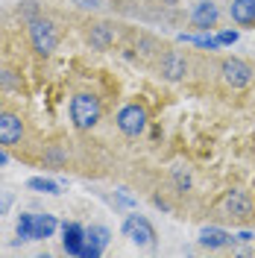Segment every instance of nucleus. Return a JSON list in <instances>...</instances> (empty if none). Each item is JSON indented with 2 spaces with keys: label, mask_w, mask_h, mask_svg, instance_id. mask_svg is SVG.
I'll return each instance as SVG.
<instances>
[{
  "label": "nucleus",
  "mask_w": 255,
  "mask_h": 258,
  "mask_svg": "<svg viewBox=\"0 0 255 258\" xmlns=\"http://www.w3.org/2000/svg\"><path fill=\"white\" fill-rule=\"evenodd\" d=\"M100 114H103V106H100V97L97 94H91V91H80V94H74V100H71V120H74V126L77 129L97 126Z\"/></svg>",
  "instance_id": "f257e3e1"
},
{
  "label": "nucleus",
  "mask_w": 255,
  "mask_h": 258,
  "mask_svg": "<svg viewBox=\"0 0 255 258\" xmlns=\"http://www.w3.org/2000/svg\"><path fill=\"white\" fill-rule=\"evenodd\" d=\"M30 44L38 56H50L59 47V32L53 27V21L47 18H32L30 21Z\"/></svg>",
  "instance_id": "f03ea898"
},
{
  "label": "nucleus",
  "mask_w": 255,
  "mask_h": 258,
  "mask_svg": "<svg viewBox=\"0 0 255 258\" xmlns=\"http://www.w3.org/2000/svg\"><path fill=\"white\" fill-rule=\"evenodd\" d=\"M123 232H126V238L132 243H141V246H153L156 243V229L141 214H129L123 220Z\"/></svg>",
  "instance_id": "7ed1b4c3"
},
{
  "label": "nucleus",
  "mask_w": 255,
  "mask_h": 258,
  "mask_svg": "<svg viewBox=\"0 0 255 258\" xmlns=\"http://www.w3.org/2000/svg\"><path fill=\"white\" fill-rule=\"evenodd\" d=\"M117 126H120L123 135H141L144 129H147V112H144V106H138V103L123 106L117 112Z\"/></svg>",
  "instance_id": "20e7f679"
},
{
  "label": "nucleus",
  "mask_w": 255,
  "mask_h": 258,
  "mask_svg": "<svg viewBox=\"0 0 255 258\" xmlns=\"http://www.w3.org/2000/svg\"><path fill=\"white\" fill-rule=\"evenodd\" d=\"M220 71H223L226 85H232V88H246V85L252 82V77H255L252 64L243 62V59H226Z\"/></svg>",
  "instance_id": "39448f33"
},
{
  "label": "nucleus",
  "mask_w": 255,
  "mask_h": 258,
  "mask_svg": "<svg viewBox=\"0 0 255 258\" xmlns=\"http://www.w3.org/2000/svg\"><path fill=\"white\" fill-rule=\"evenodd\" d=\"M24 138V120L15 112H0V144L15 147Z\"/></svg>",
  "instance_id": "423d86ee"
},
{
  "label": "nucleus",
  "mask_w": 255,
  "mask_h": 258,
  "mask_svg": "<svg viewBox=\"0 0 255 258\" xmlns=\"http://www.w3.org/2000/svg\"><path fill=\"white\" fill-rule=\"evenodd\" d=\"M217 18H220L217 3L200 0V3L194 6V12H191V24L197 27V30H211V27H217Z\"/></svg>",
  "instance_id": "0eeeda50"
},
{
  "label": "nucleus",
  "mask_w": 255,
  "mask_h": 258,
  "mask_svg": "<svg viewBox=\"0 0 255 258\" xmlns=\"http://www.w3.org/2000/svg\"><path fill=\"white\" fill-rule=\"evenodd\" d=\"M223 209L229 217H249L252 214V197L246 191H229L226 194V200H223Z\"/></svg>",
  "instance_id": "6e6552de"
},
{
  "label": "nucleus",
  "mask_w": 255,
  "mask_h": 258,
  "mask_svg": "<svg viewBox=\"0 0 255 258\" xmlns=\"http://www.w3.org/2000/svg\"><path fill=\"white\" fill-rule=\"evenodd\" d=\"M161 74H164V80H182L185 74H188V62H185V56L182 53H176V50H170V53H164L161 56Z\"/></svg>",
  "instance_id": "1a4fd4ad"
},
{
  "label": "nucleus",
  "mask_w": 255,
  "mask_h": 258,
  "mask_svg": "<svg viewBox=\"0 0 255 258\" xmlns=\"http://www.w3.org/2000/svg\"><path fill=\"white\" fill-rule=\"evenodd\" d=\"M232 21L240 27H252L255 24V0H232Z\"/></svg>",
  "instance_id": "9d476101"
},
{
  "label": "nucleus",
  "mask_w": 255,
  "mask_h": 258,
  "mask_svg": "<svg viewBox=\"0 0 255 258\" xmlns=\"http://www.w3.org/2000/svg\"><path fill=\"white\" fill-rule=\"evenodd\" d=\"M114 27L112 24H94L91 27V32H88V41L94 44V47H100V50H106L109 44H114Z\"/></svg>",
  "instance_id": "9b49d317"
},
{
  "label": "nucleus",
  "mask_w": 255,
  "mask_h": 258,
  "mask_svg": "<svg viewBox=\"0 0 255 258\" xmlns=\"http://www.w3.org/2000/svg\"><path fill=\"white\" fill-rule=\"evenodd\" d=\"M200 243L203 246H226V243H232V235L223 232V229H203L200 232Z\"/></svg>",
  "instance_id": "f8f14e48"
},
{
  "label": "nucleus",
  "mask_w": 255,
  "mask_h": 258,
  "mask_svg": "<svg viewBox=\"0 0 255 258\" xmlns=\"http://www.w3.org/2000/svg\"><path fill=\"white\" fill-rule=\"evenodd\" d=\"M82 243H85V238H82V229H80V226H74V223L65 226V249L80 255V252H82Z\"/></svg>",
  "instance_id": "ddd939ff"
},
{
  "label": "nucleus",
  "mask_w": 255,
  "mask_h": 258,
  "mask_svg": "<svg viewBox=\"0 0 255 258\" xmlns=\"http://www.w3.org/2000/svg\"><path fill=\"white\" fill-rule=\"evenodd\" d=\"M56 232V220L50 214H35V238H50Z\"/></svg>",
  "instance_id": "4468645a"
},
{
  "label": "nucleus",
  "mask_w": 255,
  "mask_h": 258,
  "mask_svg": "<svg viewBox=\"0 0 255 258\" xmlns=\"http://www.w3.org/2000/svg\"><path fill=\"white\" fill-rule=\"evenodd\" d=\"M18 235L24 241H32L35 238V214H21L18 217Z\"/></svg>",
  "instance_id": "2eb2a0df"
},
{
  "label": "nucleus",
  "mask_w": 255,
  "mask_h": 258,
  "mask_svg": "<svg viewBox=\"0 0 255 258\" xmlns=\"http://www.w3.org/2000/svg\"><path fill=\"white\" fill-rule=\"evenodd\" d=\"M30 188H35V191H44V194H59L56 182H50V179H30Z\"/></svg>",
  "instance_id": "dca6fc26"
},
{
  "label": "nucleus",
  "mask_w": 255,
  "mask_h": 258,
  "mask_svg": "<svg viewBox=\"0 0 255 258\" xmlns=\"http://www.w3.org/2000/svg\"><path fill=\"white\" fill-rule=\"evenodd\" d=\"M85 241H94V246H100V249H103V246L109 243V232H106V229H91Z\"/></svg>",
  "instance_id": "f3484780"
},
{
  "label": "nucleus",
  "mask_w": 255,
  "mask_h": 258,
  "mask_svg": "<svg viewBox=\"0 0 255 258\" xmlns=\"http://www.w3.org/2000/svg\"><path fill=\"white\" fill-rule=\"evenodd\" d=\"M235 38H238V32H220L217 44H235Z\"/></svg>",
  "instance_id": "a211bd4d"
},
{
  "label": "nucleus",
  "mask_w": 255,
  "mask_h": 258,
  "mask_svg": "<svg viewBox=\"0 0 255 258\" xmlns=\"http://www.w3.org/2000/svg\"><path fill=\"white\" fill-rule=\"evenodd\" d=\"M74 3H77L80 9H97V6H100V0H74Z\"/></svg>",
  "instance_id": "6ab92c4d"
},
{
  "label": "nucleus",
  "mask_w": 255,
  "mask_h": 258,
  "mask_svg": "<svg viewBox=\"0 0 255 258\" xmlns=\"http://www.w3.org/2000/svg\"><path fill=\"white\" fill-rule=\"evenodd\" d=\"M3 161H6V156H3V153H0V164H3Z\"/></svg>",
  "instance_id": "aec40b11"
}]
</instances>
